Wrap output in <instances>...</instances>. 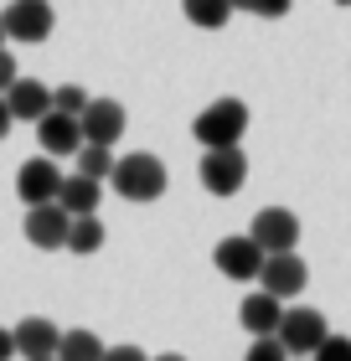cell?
Listing matches in <instances>:
<instances>
[{
    "label": "cell",
    "mask_w": 351,
    "mask_h": 361,
    "mask_svg": "<svg viewBox=\"0 0 351 361\" xmlns=\"http://www.w3.org/2000/svg\"><path fill=\"white\" fill-rule=\"evenodd\" d=\"M104 238H109V233H104V222H98V212L68 222V253H83V258H88V253L104 248Z\"/></svg>",
    "instance_id": "cell-17"
},
{
    "label": "cell",
    "mask_w": 351,
    "mask_h": 361,
    "mask_svg": "<svg viewBox=\"0 0 351 361\" xmlns=\"http://www.w3.org/2000/svg\"><path fill=\"white\" fill-rule=\"evenodd\" d=\"M0 26H6V37L16 42H47L57 26V16L47 0H11L6 11H0Z\"/></svg>",
    "instance_id": "cell-4"
},
{
    "label": "cell",
    "mask_w": 351,
    "mask_h": 361,
    "mask_svg": "<svg viewBox=\"0 0 351 361\" xmlns=\"http://www.w3.org/2000/svg\"><path fill=\"white\" fill-rule=\"evenodd\" d=\"M243 361H290V351H284L274 336H254V346H248Z\"/></svg>",
    "instance_id": "cell-23"
},
{
    "label": "cell",
    "mask_w": 351,
    "mask_h": 361,
    "mask_svg": "<svg viewBox=\"0 0 351 361\" xmlns=\"http://www.w3.org/2000/svg\"><path fill=\"white\" fill-rule=\"evenodd\" d=\"M16 356L21 361H37V356H57V341H62V331H57V320H47V315H26L21 325H16Z\"/></svg>",
    "instance_id": "cell-13"
},
{
    "label": "cell",
    "mask_w": 351,
    "mask_h": 361,
    "mask_svg": "<svg viewBox=\"0 0 351 361\" xmlns=\"http://www.w3.org/2000/svg\"><path fill=\"white\" fill-rule=\"evenodd\" d=\"M16 78H21V68H16V57L6 52V47H0V93H6V88L16 83Z\"/></svg>",
    "instance_id": "cell-25"
},
{
    "label": "cell",
    "mask_w": 351,
    "mask_h": 361,
    "mask_svg": "<svg viewBox=\"0 0 351 361\" xmlns=\"http://www.w3.org/2000/svg\"><path fill=\"white\" fill-rule=\"evenodd\" d=\"M37 145H42V155H78V145H83V124H78V114H62V109H47L42 119H37Z\"/></svg>",
    "instance_id": "cell-10"
},
{
    "label": "cell",
    "mask_w": 351,
    "mask_h": 361,
    "mask_svg": "<svg viewBox=\"0 0 351 361\" xmlns=\"http://www.w3.org/2000/svg\"><path fill=\"white\" fill-rule=\"evenodd\" d=\"M57 186H62V171L52 155L42 160H26L21 176H16V196H21L26 207H42V202H57Z\"/></svg>",
    "instance_id": "cell-12"
},
{
    "label": "cell",
    "mask_w": 351,
    "mask_h": 361,
    "mask_svg": "<svg viewBox=\"0 0 351 361\" xmlns=\"http://www.w3.org/2000/svg\"><path fill=\"white\" fill-rule=\"evenodd\" d=\"M114 155L109 145H78V171L83 176H93V180H109V171H114Z\"/></svg>",
    "instance_id": "cell-20"
},
{
    "label": "cell",
    "mask_w": 351,
    "mask_h": 361,
    "mask_svg": "<svg viewBox=\"0 0 351 361\" xmlns=\"http://www.w3.org/2000/svg\"><path fill=\"white\" fill-rule=\"evenodd\" d=\"M254 16H263V21H284V16H290V0H258Z\"/></svg>",
    "instance_id": "cell-24"
},
{
    "label": "cell",
    "mask_w": 351,
    "mask_h": 361,
    "mask_svg": "<svg viewBox=\"0 0 351 361\" xmlns=\"http://www.w3.org/2000/svg\"><path fill=\"white\" fill-rule=\"evenodd\" d=\"M37 361H57V356H37Z\"/></svg>",
    "instance_id": "cell-32"
},
{
    "label": "cell",
    "mask_w": 351,
    "mask_h": 361,
    "mask_svg": "<svg viewBox=\"0 0 351 361\" xmlns=\"http://www.w3.org/2000/svg\"><path fill=\"white\" fill-rule=\"evenodd\" d=\"M181 11H186V21L202 26V31H222L232 21V0H181Z\"/></svg>",
    "instance_id": "cell-18"
},
{
    "label": "cell",
    "mask_w": 351,
    "mask_h": 361,
    "mask_svg": "<svg viewBox=\"0 0 351 361\" xmlns=\"http://www.w3.org/2000/svg\"><path fill=\"white\" fill-rule=\"evenodd\" d=\"M109 186L124 196V202H155V196L165 191V166L150 150H135L124 160H114L109 171Z\"/></svg>",
    "instance_id": "cell-2"
},
{
    "label": "cell",
    "mask_w": 351,
    "mask_h": 361,
    "mask_svg": "<svg viewBox=\"0 0 351 361\" xmlns=\"http://www.w3.org/2000/svg\"><path fill=\"white\" fill-rule=\"evenodd\" d=\"M150 361H186V356H181V351H165V356H150Z\"/></svg>",
    "instance_id": "cell-29"
},
{
    "label": "cell",
    "mask_w": 351,
    "mask_h": 361,
    "mask_svg": "<svg viewBox=\"0 0 351 361\" xmlns=\"http://www.w3.org/2000/svg\"><path fill=\"white\" fill-rule=\"evenodd\" d=\"M57 361H104V341H98L93 331H62Z\"/></svg>",
    "instance_id": "cell-19"
},
{
    "label": "cell",
    "mask_w": 351,
    "mask_h": 361,
    "mask_svg": "<svg viewBox=\"0 0 351 361\" xmlns=\"http://www.w3.org/2000/svg\"><path fill=\"white\" fill-rule=\"evenodd\" d=\"M326 336H331V325H326L321 310H310V305L284 310V320H279V331H274V341H279V346L290 351V356H310Z\"/></svg>",
    "instance_id": "cell-3"
},
{
    "label": "cell",
    "mask_w": 351,
    "mask_h": 361,
    "mask_svg": "<svg viewBox=\"0 0 351 361\" xmlns=\"http://www.w3.org/2000/svg\"><path fill=\"white\" fill-rule=\"evenodd\" d=\"M6 109H11V119H31L37 124L47 109H52V88L37 83V78H16V83L6 88Z\"/></svg>",
    "instance_id": "cell-15"
},
{
    "label": "cell",
    "mask_w": 351,
    "mask_h": 361,
    "mask_svg": "<svg viewBox=\"0 0 351 361\" xmlns=\"http://www.w3.org/2000/svg\"><path fill=\"white\" fill-rule=\"evenodd\" d=\"M290 361H305V356H290Z\"/></svg>",
    "instance_id": "cell-34"
},
{
    "label": "cell",
    "mask_w": 351,
    "mask_h": 361,
    "mask_svg": "<svg viewBox=\"0 0 351 361\" xmlns=\"http://www.w3.org/2000/svg\"><path fill=\"white\" fill-rule=\"evenodd\" d=\"M104 361H150L140 346H104Z\"/></svg>",
    "instance_id": "cell-26"
},
{
    "label": "cell",
    "mask_w": 351,
    "mask_h": 361,
    "mask_svg": "<svg viewBox=\"0 0 351 361\" xmlns=\"http://www.w3.org/2000/svg\"><path fill=\"white\" fill-rule=\"evenodd\" d=\"M52 109H62V114H83V109H88V93H83L78 83H62V88H52Z\"/></svg>",
    "instance_id": "cell-22"
},
{
    "label": "cell",
    "mask_w": 351,
    "mask_h": 361,
    "mask_svg": "<svg viewBox=\"0 0 351 361\" xmlns=\"http://www.w3.org/2000/svg\"><path fill=\"white\" fill-rule=\"evenodd\" d=\"M305 361H351V336H326Z\"/></svg>",
    "instance_id": "cell-21"
},
{
    "label": "cell",
    "mask_w": 351,
    "mask_h": 361,
    "mask_svg": "<svg viewBox=\"0 0 351 361\" xmlns=\"http://www.w3.org/2000/svg\"><path fill=\"white\" fill-rule=\"evenodd\" d=\"M336 6H351V0H336Z\"/></svg>",
    "instance_id": "cell-33"
},
{
    "label": "cell",
    "mask_w": 351,
    "mask_h": 361,
    "mask_svg": "<svg viewBox=\"0 0 351 361\" xmlns=\"http://www.w3.org/2000/svg\"><path fill=\"white\" fill-rule=\"evenodd\" d=\"M68 212H62L57 202H42V207H26V243L42 253L52 248H68Z\"/></svg>",
    "instance_id": "cell-11"
},
{
    "label": "cell",
    "mask_w": 351,
    "mask_h": 361,
    "mask_svg": "<svg viewBox=\"0 0 351 361\" xmlns=\"http://www.w3.org/2000/svg\"><path fill=\"white\" fill-rule=\"evenodd\" d=\"M191 135L202 150H227V145H243L248 135V104L243 98H212V104L196 114Z\"/></svg>",
    "instance_id": "cell-1"
},
{
    "label": "cell",
    "mask_w": 351,
    "mask_h": 361,
    "mask_svg": "<svg viewBox=\"0 0 351 361\" xmlns=\"http://www.w3.org/2000/svg\"><path fill=\"white\" fill-rule=\"evenodd\" d=\"M0 361H16V336L0 331Z\"/></svg>",
    "instance_id": "cell-27"
},
{
    "label": "cell",
    "mask_w": 351,
    "mask_h": 361,
    "mask_svg": "<svg viewBox=\"0 0 351 361\" xmlns=\"http://www.w3.org/2000/svg\"><path fill=\"white\" fill-rule=\"evenodd\" d=\"M305 284H310V269H305V258H299V253H263L258 289H269L274 300H295Z\"/></svg>",
    "instance_id": "cell-7"
},
{
    "label": "cell",
    "mask_w": 351,
    "mask_h": 361,
    "mask_svg": "<svg viewBox=\"0 0 351 361\" xmlns=\"http://www.w3.org/2000/svg\"><path fill=\"white\" fill-rule=\"evenodd\" d=\"M78 124H83V145H119L124 135V104H114V98H88V109L78 114Z\"/></svg>",
    "instance_id": "cell-9"
},
{
    "label": "cell",
    "mask_w": 351,
    "mask_h": 361,
    "mask_svg": "<svg viewBox=\"0 0 351 361\" xmlns=\"http://www.w3.org/2000/svg\"><path fill=\"white\" fill-rule=\"evenodd\" d=\"M212 264H217V274L238 279V284H254L258 269H263V248H258L248 233H238V238H222V243H217Z\"/></svg>",
    "instance_id": "cell-8"
},
{
    "label": "cell",
    "mask_w": 351,
    "mask_h": 361,
    "mask_svg": "<svg viewBox=\"0 0 351 361\" xmlns=\"http://www.w3.org/2000/svg\"><path fill=\"white\" fill-rule=\"evenodd\" d=\"M238 320H243L248 336H274L279 320H284V300H274L269 289H254V294L238 305Z\"/></svg>",
    "instance_id": "cell-14"
},
{
    "label": "cell",
    "mask_w": 351,
    "mask_h": 361,
    "mask_svg": "<svg viewBox=\"0 0 351 361\" xmlns=\"http://www.w3.org/2000/svg\"><path fill=\"white\" fill-rule=\"evenodd\" d=\"M258 6V0H232V11H254Z\"/></svg>",
    "instance_id": "cell-30"
},
{
    "label": "cell",
    "mask_w": 351,
    "mask_h": 361,
    "mask_svg": "<svg viewBox=\"0 0 351 361\" xmlns=\"http://www.w3.org/2000/svg\"><path fill=\"white\" fill-rule=\"evenodd\" d=\"M16 119H11V109H6V93H0V140H6V129H11Z\"/></svg>",
    "instance_id": "cell-28"
},
{
    "label": "cell",
    "mask_w": 351,
    "mask_h": 361,
    "mask_svg": "<svg viewBox=\"0 0 351 361\" xmlns=\"http://www.w3.org/2000/svg\"><path fill=\"white\" fill-rule=\"evenodd\" d=\"M98 196H104V180H93V176H62V186H57V207L68 212V217H88V212H98Z\"/></svg>",
    "instance_id": "cell-16"
},
{
    "label": "cell",
    "mask_w": 351,
    "mask_h": 361,
    "mask_svg": "<svg viewBox=\"0 0 351 361\" xmlns=\"http://www.w3.org/2000/svg\"><path fill=\"white\" fill-rule=\"evenodd\" d=\"M0 47H6V26H0Z\"/></svg>",
    "instance_id": "cell-31"
},
{
    "label": "cell",
    "mask_w": 351,
    "mask_h": 361,
    "mask_svg": "<svg viewBox=\"0 0 351 361\" xmlns=\"http://www.w3.org/2000/svg\"><path fill=\"white\" fill-rule=\"evenodd\" d=\"M243 180H248V155L238 145H227V150H202V186L212 196L243 191Z\"/></svg>",
    "instance_id": "cell-6"
},
{
    "label": "cell",
    "mask_w": 351,
    "mask_h": 361,
    "mask_svg": "<svg viewBox=\"0 0 351 361\" xmlns=\"http://www.w3.org/2000/svg\"><path fill=\"white\" fill-rule=\"evenodd\" d=\"M248 238H254L263 253H295V243H299V217H295L290 207H263V212H254Z\"/></svg>",
    "instance_id": "cell-5"
}]
</instances>
